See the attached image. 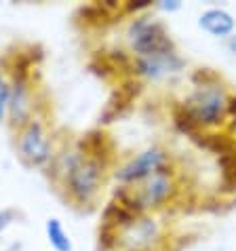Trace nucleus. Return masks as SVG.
I'll return each instance as SVG.
<instances>
[{
    "label": "nucleus",
    "instance_id": "nucleus-1",
    "mask_svg": "<svg viewBox=\"0 0 236 251\" xmlns=\"http://www.w3.org/2000/svg\"><path fill=\"white\" fill-rule=\"evenodd\" d=\"M192 91L179 103V110L200 133L224 127L228 123V95L224 82L209 68H200L192 74Z\"/></svg>",
    "mask_w": 236,
    "mask_h": 251
},
{
    "label": "nucleus",
    "instance_id": "nucleus-2",
    "mask_svg": "<svg viewBox=\"0 0 236 251\" xmlns=\"http://www.w3.org/2000/svg\"><path fill=\"white\" fill-rule=\"evenodd\" d=\"M177 192H179L177 176L173 171V167H166V169L154 173L152 177L143 179V182L135 186H122L116 192V201H120L133 213L142 215L169 205L177 197Z\"/></svg>",
    "mask_w": 236,
    "mask_h": 251
},
{
    "label": "nucleus",
    "instance_id": "nucleus-3",
    "mask_svg": "<svg viewBox=\"0 0 236 251\" xmlns=\"http://www.w3.org/2000/svg\"><path fill=\"white\" fill-rule=\"evenodd\" d=\"M127 40L135 57L175 51V43L169 36L165 24L154 15H137L127 30Z\"/></svg>",
    "mask_w": 236,
    "mask_h": 251
},
{
    "label": "nucleus",
    "instance_id": "nucleus-4",
    "mask_svg": "<svg viewBox=\"0 0 236 251\" xmlns=\"http://www.w3.org/2000/svg\"><path fill=\"white\" fill-rule=\"evenodd\" d=\"M103 173H106V165L99 156H82L72 165V169L66 173L64 182L70 192L74 203L78 205H89L95 199L103 184Z\"/></svg>",
    "mask_w": 236,
    "mask_h": 251
},
{
    "label": "nucleus",
    "instance_id": "nucleus-5",
    "mask_svg": "<svg viewBox=\"0 0 236 251\" xmlns=\"http://www.w3.org/2000/svg\"><path fill=\"white\" fill-rule=\"evenodd\" d=\"M163 245V228L150 213H142L116 232V247L122 251H158Z\"/></svg>",
    "mask_w": 236,
    "mask_h": 251
},
{
    "label": "nucleus",
    "instance_id": "nucleus-6",
    "mask_svg": "<svg viewBox=\"0 0 236 251\" xmlns=\"http://www.w3.org/2000/svg\"><path fill=\"white\" fill-rule=\"evenodd\" d=\"M171 167V158L166 154V150L161 146H150V148L142 150L140 154H135L124 167L116 171V179L122 186H135L143 182V179L152 177L154 173Z\"/></svg>",
    "mask_w": 236,
    "mask_h": 251
},
{
    "label": "nucleus",
    "instance_id": "nucleus-7",
    "mask_svg": "<svg viewBox=\"0 0 236 251\" xmlns=\"http://www.w3.org/2000/svg\"><path fill=\"white\" fill-rule=\"evenodd\" d=\"M186 70L184 57L175 51L156 53V55H145V57H135L133 61V72L143 80L150 82H161L166 78L182 74Z\"/></svg>",
    "mask_w": 236,
    "mask_h": 251
},
{
    "label": "nucleus",
    "instance_id": "nucleus-8",
    "mask_svg": "<svg viewBox=\"0 0 236 251\" xmlns=\"http://www.w3.org/2000/svg\"><path fill=\"white\" fill-rule=\"evenodd\" d=\"M19 152H22V158L30 167H43L51 160V139H48V133L40 121L32 118L24 127L22 137H19Z\"/></svg>",
    "mask_w": 236,
    "mask_h": 251
},
{
    "label": "nucleus",
    "instance_id": "nucleus-9",
    "mask_svg": "<svg viewBox=\"0 0 236 251\" xmlns=\"http://www.w3.org/2000/svg\"><path fill=\"white\" fill-rule=\"evenodd\" d=\"M9 114L13 125H25L32 121V97H30V80H27V70L25 66L15 70L11 82V103H9Z\"/></svg>",
    "mask_w": 236,
    "mask_h": 251
},
{
    "label": "nucleus",
    "instance_id": "nucleus-10",
    "mask_svg": "<svg viewBox=\"0 0 236 251\" xmlns=\"http://www.w3.org/2000/svg\"><path fill=\"white\" fill-rule=\"evenodd\" d=\"M198 27L215 38H230L236 27V19L226 9H207L203 15L198 17Z\"/></svg>",
    "mask_w": 236,
    "mask_h": 251
},
{
    "label": "nucleus",
    "instance_id": "nucleus-11",
    "mask_svg": "<svg viewBox=\"0 0 236 251\" xmlns=\"http://www.w3.org/2000/svg\"><path fill=\"white\" fill-rule=\"evenodd\" d=\"M45 228H47V239L55 251H72V239L57 218H48Z\"/></svg>",
    "mask_w": 236,
    "mask_h": 251
},
{
    "label": "nucleus",
    "instance_id": "nucleus-12",
    "mask_svg": "<svg viewBox=\"0 0 236 251\" xmlns=\"http://www.w3.org/2000/svg\"><path fill=\"white\" fill-rule=\"evenodd\" d=\"M9 103H11V82L0 74V123L4 121L6 112H9Z\"/></svg>",
    "mask_w": 236,
    "mask_h": 251
},
{
    "label": "nucleus",
    "instance_id": "nucleus-13",
    "mask_svg": "<svg viewBox=\"0 0 236 251\" xmlns=\"http://www.w3.org/2000/svg\"><path fill=\"white\" fill-rule=\"evenodd\" d=\"M19 218V213L15 211L13 207H6V209H0V234L4 232L6 228H9L13 222H15Z\"/></svg>",
    "mask_w": 236,
    "mask_h": 251
},
{
    "label": "nucleus",
    "instance_id": "nucleus-14",
    "mask_svg": "<svg viewBox=\"0 0 236 251\" xmlns=\"http://www.w3.org/2000/svg\"><path fill=\"white\" fill-rule=\"evenodd\" d=\"M156 9L163 13H177L182 9V2L179 0H161V2H156Z\"/></svg>",
    "mask_w": 236,
    "mask_h": 251
},
{
    "label": "nucleus",
    "instance_id": "nucleus-15",
    "mask_svg": "<svg viewBox=\"0 0 236 251\" xmlns=\"http://www.w3.org/2000/svg\"><path fill=\"white\" fill-rule=\"evenodd\" d=\"M150 6H152V2H148V0H140V2H135V0H133V2L124 4L122 11L124 13H140V11H148Z\"/></svg>",
    "mask_w": 236,
    "mask_h": 251
},
{
    "label": "nucleus",
    "instance_id": "nucleus-16",
    "mask_svg": "<svg viewBox=\"0 0 236 251\" xmlns=\"http://www.w3.org/2000/svg\"><path fill=\"white\" fill-rule=\"evenodd\" d=\"M228 118L230 121L236 118V95H230V101H228Z\"/></svg>",
    "mask_w": 236,
    "mask_h": 251
},
{
    "label": "nucleus",
    "instance_id": "nucleus-17",
    "mask_svg": "<svg viewBox=\"0 0 236 251\" xmlns=\"http://www.w3.org/2000/svg\"><path fill=\"white\" fill-rule=\"evenodd\" d=\"M228 49L232 51V55H236V34H232V36L228 38Z\"/></svg>",
    "mask_w": 236,
    "mask_h": 251
},
{
    "label": "nucleus",
    "instance_id": "nucleus-18",
    "mask_svg": "<svg viewBox=\"0 0 236 251\" xmlns=\"http://www.w3.org/2000/svg\"><path fill=\"white\" fill-rule=\"evenodd\" d=\"M19 249H22V243H13L9 251H19Z\"/></svg>",
    "mask_w": 236,
    "mask_h": 251
}]
</instances>
